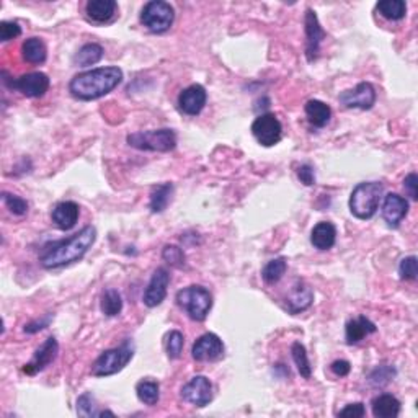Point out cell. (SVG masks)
I'll return each mask as SVG.
<instances>
[{
	"mask_svg": "<svg viewBox=\"0 0 418 418\" xmlns=\"http://www.w3.org/2000/svg\"><path fill=\"white\" fill-rule=\"evenodd\" d=\"M58 353H59L58 340L54 339V337H49V339L44 341V344L39 346L37 351H34L33 360L25 365L23 372H27V374L33 376L39 371L46 370V367L51 365V363H54V360L58 358Z\"/></svg>",
	"mask_w": 418,
	"mask_h": 418,
	"instance_id": "17",
	"label": "cell"
},
{
	"mask_svg": "<svg viewBox=\"0 0 418 418\" xmlns=\"http://www.w3.org/2000/svg\"><path fill=\"white\" fill-rule=\"evenodd\" d=\"M123 82V70L117 65L85 70L69 82V92L74 98L92 102L113 92Z\"/></svg>",
	"mask_w": 418,
	"mask_h": 418,
	"instance_id": "2",
	"label": "cell"
},
{
	"mask_svg": "<svg viewBox=\"0 0 418 418\" xmlns=\"http://www.w3.org/2000/svg\"><path fill=\"white\" fill-rule=\"evenodd\" d=\"M330 370H332V372H334L335 376L345 377V376H348V374H350L351 365H350V363L346 361V360H337V361L332 363Z\"/></svg>",
	"mask_w": 418,
	"mask_h": 418,
	"instance_id": "43",
	"label": "cell"
},
{
	"mask_svg": "<svg viewBox=\"0 0 418 418\" xmlns=\"http://www.w3.org/2000/svg\"><path fill=\"white\" fill-rule=\"evenodd\" d=\"M304 30H306V56L309 63H314L320 54V44L325 39V32L320 27L319 18L312 8L306 10L304 17Z\"/></svg>",
	"mask_w": 418,
	"mask_h": 418,
	"instance_id": "11",
	"label": "cell"
},
{
	"mask_svg": "<svg viewBox=\"0 0 418 418\" xmlns=\"http://www.w3.org/2000/svg\"><path fill=\"white\" fill-rule=\"evenodd\" d=\"M49 322H51V315H46V317H43L41 320L30 322V324L25 325L23 330L27 332V334H37V332L46 329V327L49 325Z\"/></svg>",
	"mask_w": 418,
	"mask_h": 418,
	"instance_id": "44",
	"label": "cell"
},
{
	"mask_svg": "<svg viewBox=\"0 0 418 418\" xmlns=\"http://www.w3.org/2000/svg\"><path fill=\"white\" fill-rule=\"evenodd\" d=\"M97 240V229L87 226L67 240H59L48 245L39 255V263L46 270H56L82 260Z\"/></svg>",
	"mask_w": 418,
	"mask_h": 418,
	"instance_id": "1",
	"label": "cell"
},
{
	"mask_svg": "<svg viewBox=\"0 0 418 418\" xmlns=\"http://www.w3.org/2000/svg\"><path fill=\"white\" fill-rule=\"evenodd\" d=\"M181 397L195 407H206L213 400V384L206 376H195L181 387Z\"/></svg>",
	"mask_w": 418,
	"mask_h": 418,
	"instance_id": "12",
	"label": "cell"
},
{
	"mask_svg": "<svg viewBox=\"0 0 418 418\" xmlns=\"http://www.w3.org/2000/svg\"><path fill=\"white\" fill-rule=\"evenodd\" d=\"M376 10L379 12L381 17L391 22H399V20L405 18L407 15V4L404 0H382L376 5Z\"/></svg>",
	"mask_w": 418,
	"mask_h": 418,
	"instance_id": "28",
	"label": "cell"
},
{
	"mask_svg": "<svg viewBox=\"0 0 418 418\" xmlns=\"http://www.w3.org/2000/svg\"><path fill=\"white\" fill-rule=\"evenodd\" d=\"M103 48L97 43L84 44L74 56V63L80 65V67H89V65H95L100 63L103 58Z\"/></svg>",
	"mask_w": 418,
	"mask_h": 418,
	"instance_id": "27",
	"label": "cell"
},
{
	"mask_svg": "<svg viewBox=\"0 0 418 418\" xmlns=\"http://www.w3.org/2000/svg\"><path fill=\"white\" fill-rule=\"evenodd\" d=\"M177 304L183 309L191 320L203 322L213 307V296L203 286H188L177 293Z\"/></svg>",
	"mask_w": 418,
	"mask_h": 418,
	"instance_id": "5",
	"label": "cell"
},
{
	"mask_svg": "<svg viewBox=\"0 0 418 418\" xmlns=\"http://www.w3.org/2000/svg\"><path fill=\"white\" fill-rule=\"evenodd\" d=\"M22 54L30 64H43L48 58L46 44L39 38H28L22 46Z\"/></svg>",
	"mask_w": 418,
	"mask_h": 418,
	"instance_id": "25",
	"label": "cell"
},
{
	"mask_svg": "<svg viewBox=\"0 0 418 418\" xmlns=\"http://www.w3.org/2000/svg\"><path fill=\"white\" fill-rule=\"evenodd\" d=\"M286 270H288V261H286L285 256H280V259L270 260L265 265V268L261 270V278H263L266 285H275L283 278Z\"/></svg>",
	"mask_w": 418,
	"mask_h": 418,
	"instance_id": "30",
	"label": "cell"
},
{
	"mask_svg": "<svg viewBox=\"0 0 418 418\" xmlns=\"http://www.w3.org/2000/svg\"><path fill=\"white\" fill-rule=\"evenodd\" d=\"M206 102H208V93H206L203 85L200 84L190 85V87L181 90V93L178 95L180 112L188 115V117H196L203 112Z\"/></svg>",
	"mask_w": 418,
	"mask_h": 418,
	"instance_id": "15",
	"label": "cell"
},
{
	"mask_svg": "<svg viewBox=\"0 0 418 418\" xmlns=\"http://www.w3.org/2000/svg\"><path fill=\"white\" fill-rule=\"evenodd\" d=\"M100 309L107 317H117L123 311V298L117 289H107L102 294L100 301Z\"/></svg>",
	"mask_w": 418,
	"mask_h": 418,
	"instance_id": "31",
	"label": "cell"
},
{
	"mask_svg": "<svg viewBox=\"0 0 418 418\" xmlns=\"http://www.w3.org/2000/svg\"><path fill=\"white\" fill-rule=\"evenodd\" d=\"M80 216V208L77 203L74 201H60L56 206H54L51 219L53 224L56 226L60 230H70L77 224Z\"/></svg>",
	"mask_w": 418,
	"mask_h": 418,
	"instance_id": "18",
	"label": "cell"
},
{
	"mask_svg": "<svg viewBox=\"0 0 418 418\" xmlns=\"http://www.w3.org/2000/svg\"><path fill=\"white\" fill-rule=\"evenodd\" d=\"M191 356L196 361H218L224 356V344L216 334H204L193 344Z\"/></svg>",
	"mask_w": 418,
	"mask_h": 418,
	"instance_id": "13",
	"label": "cell"
},
{
	"mask_svg": "<svg viewBox=\"0 0 418 418\" xmlns=\"http://www.w3.org/2000/svg\"><path fill=\"white\" fill-rule=\"evenodd\" d=\"M371 410L376 418H396L400 414V400L392 394H381L372 399Z\"/></svg>",
	"mask_w": 418,
	"mask_h": 418,
	"instance_id": "23",
	"label": "cell"
},
{
	"mask_svg": "<svg viewBox=\"0 0 418 418\" xmlns=\"http://www.w3.org/2000/svg\"><path fill=\"white\" fill-rule=\"evenodd\" d=\"M298 178L301 180V183H304L306 186H312L315 183L314 169H312L309 164L301 165V167L298 169Z\"/></svg>",
	"mask_w": 418,
	"mask_h": 418,
	"instance_id": "40",
	"label": "cell"
},
{
	"mask_svg": "<svg viewBox=\"0 0 418 418\" xmlns=\"http://www.w3.org/2000/svg\"><path fill=\"white\" fill-rule=\"evenodd\" d=\"M175 20V10L169 2L164 0H152L144 5L143 12H141V22L150 33L160 34L169 32L170 27L174 25Z\"/></svg>",
	"mask_w": 418,
	"mask_h": 418,
	"instance_id": "7",
	"label": "cell"
},
{
	"mask_svg": "<svg viewBox=\"0 0 418 418\" xmlns=\"http://www.w3.org/2000/svg\"><path fill=\"white\" fill-rule=\"evenodd\" d=\"M381 214L389 228H399L405 216L409 214V201L397 193L386 195Z\"/></svg>",
	"mask_w": 418,
	"mask_h": 418,
	"instance_id": "16",
	"label": "cell"
},
{
	"mask_svg": "<svg viewBox=\"0 0 418 418\" xmlns=\"http://www.w3.org/2000/svg\"><path fill=\"white\" fill-rule=\"evenodd\" d=\"M85 12L95 23H108L117 15L118 5L115 0H89L85 5Z\"/></svg>",
	"mask_w": 418,
	"mask_h": 418,
	"instance_id": "21",
	"label": "cell"
},
{
	"mask_svg": "<svg viewBox=\"0 0 418 418\" xmlns=\"http://www.w3.org/2000/svg\"><path fill=\"white\" fill-rule=\"evenodd\" d=\"M126 141L131 148L149 150V152H170L177 148V134L174 129L169 128L133 133L128 136Z\"/></svg>",
	"mask_w": 418,
	"mask_h": 418,
	"instance_id": "4",
	"label": "cell"
},
{
	"mask_svg": "<svg viewBox=\"0 0 418 418\" xmlns=\"http://www.w3.org/2000/svg\"><path fill=\"white\" fill-rule=\"evenodd\" d=\"M314 302V293L312 289L302 281H298L293 288H291L288 298H286V307L291 314L296 315L299 312H304L306 309H309Z\"/></svg>",
	"mask_w": 418,
	"mask_h": 418,
	"instance_id": "19",
	"label": "cell"
},
{
	"mask_svg": "<svg viewBox=\"0 0 418 418\" xmlns=\"http://www.w3.org/2000/svg\"><path fill=\"white\" fill-rule=\"evenodd\" d=\"M2 201H4V204L7 206V209L10 211V213L15 216H23L28 213V203L17 195H12V193H7V191H4Z\"/></svg>",
	"mask_w": 418,
	"mask_h": 418,
	"instance_id": "34",
	"label": "cell"
},
{
	"mask_svg": "<svg viewBox=\"0 0 418 418\" xmlns=\"http://www.w3.org/2000/svg\"><path fill=\"white\" fill-rule=\"evenodd\" d=\"M170 285V273L167 268H157L150 278L148 288L144 291L143 301L148 307H157L167 298Z\"/></svg>",
	"mask_w": 418,
	"mask_h": 418,
	"instance_id": "14",
	"label": "cell"
},
{
	"mask_svg": "<svg viewBox=\"0 0 418 418\" xmlns=\"http://www.w3.org/2000/svg\"><path fill=\"white\" fill-rule=\"evenodd\" d=\"M2 80L5 85H8L10 89L18 90V92H22L25 95V97H30V98L43 97V95L49 90V85H51V80H49V77L44 72L25 74L17 80H12V82L5 77Z\"/></svg>",
	"mask_w": 418,
	"mask_h": 418,
	"instance_id": "9",
	"label": "cell"
},
{
	"mask_svg": "<svg viewBox=\"0 0 418 418\" xmlns=\"http://www.w3.org/2000/svg\"><path fill=\"white\" fill-rule=\"evenodd\" d=\"M337 242V228L329 221L315 224L311 233V244L317 250H330Z\"/></svg>",
	"mask_w": 418,
	"mask_h": 418,
	"instance_id": "22",
	"label": "cell"
},
{
	"mask_svg": "<svg viewBox=\"0 0 418 418\" xmlns=\"http://www.w3.org/2000/svg\"><path fill=\"white\" fill-rule=\"evenodd\" d=\"M366 415V409L365 404L361 402H356V404H350L346 405L344 410L339 412V417H353V418H361Z\"/></svg>",
	"mask_w": 418,
	"mask_h": 418,
	"instance_id": "41",
	"label": "cell"
},
{
	"mask_svg": "<svg viewBox=\"0 0 418 418\" xmlns=\"http://www.w3.org/2000/svg\"><path fill=\"white\" fill-rule=\"evenodd\" d=\"M396 376V370L391 366H379L370 374V382L374 386L387 384Z\"/></svg>",
	"mask_w": 418,
	"mask_h": 418,
	"instance_id": "37",
	"label": "cell"
},
{
	"mask_svg": "<svg viewBox=\"0 0 418 418\" xmlns=\"http://www.w3.org/2000/svg\"><path fill=\"white\" fill-rule=\"evenodd\" d=\"M404 188L412 200H418V177L417 174H409L404 180Z\"/></svg>",
	"mask_w": 418,
	"mask_h": 418,
	"instance_id": "42",
	"label": "cell"
},
{
	"mask_svg": "<svg viewBox=\"0 0 418 418\" xmlns=\"http://www.w3.org/2000/svg\"><path fill=\"white\" fill-rule=\"evenodd\" d=\"M399 275L402 280L405 281H414L417 280V275H418V266H417V256H407L400 261L399 265Z\"/></svg>",
	"mask_w": 418,
	"mask_h": 418,
	"instance_id": "36",
	"label": "cell"
},
{
	"mask_svg": "<svg viewBox=\"0 0 418 418\" xmlns=\"http://www.w3.org/2000/svg\"><path fill=\"white\" fill-rule=\"evenodd\" d=\"M162 259L172 266H181L185 263L183 250L177 245H165L162 250Z\"/></svg>",
	"mask_w": 418,
	"mask_h": 418,
	"instance_id": "38",
	"label": "cell"
},
{
	"mask_svg": "<svg viewBox=\"0 0 418 418\" xmlns=\"http://www.w3.org/2000/svg\"><path fill=\"white\" fill-rule=\"evenodd\" d=\"M304 112L307 115V119L315 128H324L332 118V110L327 103L320 102V100H309L306 103Z\"/></svg>",
	"mask_w": 418,
	"mask_h": 418,
	"instance_id": "24",
	"label": "cell"
},
{
	"mask_svg": "<svg viewBox=\"0 0 418 418\" xmlns=\"http://www.w3.org/2000/svg\"><path fill=\"white\" fill-rule=\"evenodd\" d=\"M134 356V348L129 341H124L121 346L117 348L103 351L102 355L98 356L95 363L92 365V374L97 377H107L113 376L117 372L123 371L128 363L133 360Z\"/></svg>",
	"mask_w": 418,
	"mask_h": 418,
	"instance_id": "6",
	"label": "cell"
},
{
	"mask_svg": "<svg viewBox=\"0 0 418 418\" xmlns=\"http://www.w3.org/2000/svg\"><path fill=\"white\" fill-rule=\"evenodd\" d=\"M291 356H293V361L296 367H298L299 374L304 377V379H309L312 376V366L309 361V356H307L306 346L301 344V341H294L291 345Z\"/></svg>",
	"mask_w": 418,
	"mask_h": 418,
	"instance_id": "32",
	"label": "cell"
},
{
	"mask_svg": "<svg viewBox=\"0 0 418 418\" xmlns=\"http://www.w3.org/2000/svg\"><path fill=\"white\" fill-rule=\"evenodd\" d=\"M174 195V185L172 183H162L155 186L150 193V201L149 208L152 213H162V211L167 209L170 201H172Z\"/></svg>",
	"mask_w": 418,
	"mask_h": 418,
	"instance_id": "26",
	"label": "cell"
},
{
	"mask_svg": "<svg viewBox=\"0 0 418 418\" xmlns=\"http://www.w3.org/2000/svg\"><path fill=\"white\" fill-rule=\"evenodd\" d=\"M77 414L80 417H98L95 399L89 394H82L77 399Z\"/></svg>",
	"mask_w": 418,
	"mask_h": 418,
	"instance_id": "35",
	"label": "cell"
},
{
	"mask_svg": "<svg viewBox=\"0 0 418 418\" xmlns=\"http://www.w3.org/2000/svg\"><path fill=\"white\" fill-rule=\"evenodd\" d=\"M136 394H138V399L143 402V404L152 407L159 402L160 399V386L159 382L144 379L138 382L136 386Z\"/></svg>",
	"mask_w": 418,
	"mask_h": 418,
	"instance_id": "29",
	"label": "cell"
},
{
	"mask_svg": "<svg viewBox=\"0 0 418 418\" xmlns=\"http://www.w3.org/2000/svg\"><path fill=\"white\" fill-rule=\"evenodd\" d=\"M376 89L370 82H361L356 87L345 90L339 95L340 105L350 110H371L376 103Z\"/></svg>",
	"mask_w": 418,
	"mask_h": 418,
	"instance_id": "10",
	"label": "cell"
},
{
	"mask_svg": "<svg viewBox=\"0 0 418 418\" xmlns=\"http://www.w3.org/2000/svg\"><path fill=\"white\" fill-rule=\"evenodd\" d=\"M185 337L178 330H172L165 337V350H167L169 360H178L183 351Z\"/></svg>",
	"mask_w": 418,
	"mask_h": 418,
	"instance_id": "33",
	"label": "cell"
},
{
	"mask_svg": "<svg viewBox=\"0 0 418 418\" xmlns=\"http://www.w3.org/2000/svg\"><path fill=\"white\" fill-rule=\"evenodd\" d=\"M377 330V327L374 322H371L367 317L360 315L356 319H351L350 322H346L345 327V339L348 345H356L365 339V337L374 334Z\"/></svg>",
	"mask_w": 418,
	"mask_h": 418,
	"instance_id": "20",
	"label": "cell"
},
{
	"mask_svg": "<svg viewBox=\"0 0 418 418\" xmlns=\"http://www.w3.org/2000/svg\"><path fill=\"white\" fill-rule=\"evenodd\" d=\"M22 34V27L17 22H2L0 23V41H10Z\"/></svg>",
	"mask_w": 418,
	"mask_h": 418,
	"instance_id": "39",
	"label": "cell"
},
{
	"mask_svg": "<svg viewBox=\"0 0 418 418\" xmlns=\"http://www.w3.org/2000/svg\"><path fill=\"white\" fill-rule=\"evenodd\" d=\"M252 134L263 148L276 145L283 138V124L273 113L260 115L252 123Z\"/></svg>",
	"mask_w": 418,
	"mask_h": 418,
	"instance_id": "8",
	"label": "cell"
},
{
	"mask_svg": "<svg viewBox=\"0 0 418 418\" xmlns=\"http://www.w3.org/2000/svg\"><path fill=\"white\" fill-rule=\"evenodd\" d=\"M384 195V186L379 181H363L356 185L350 195V211L361 221L371 219L377 213Z\"/></svg>",
	"mask_w": 418,
	"mask_h": 418,
	"instance_id": "3",
	"label": "cell"
}]
</instances>
